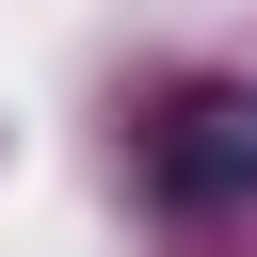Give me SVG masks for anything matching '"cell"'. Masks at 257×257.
Segmentation results:
<instances>
[{
	"label": "cell",
	"mask_w": 257,
	"mask_h": 257,
	"mask_svg": "<svg viewBox=\"0 0 257 257\" xmlns=\"http://www.w3.org/2000/svg\"><path fill=\"white\" fill-rule=\"evenodd\" d=\"M145 193L177 225H241L257 209V80H177L145 112Z\"/></svg>",
	"instance_id": "obj_1"
}]
</instances>
